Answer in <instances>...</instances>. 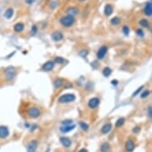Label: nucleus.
<instances>
[{"mask_svg":"<svg viewBox=\"0 0 152 152\" xmlns=\"http://www.w3.org/2000/svg\"><path fill=\"white\" fill-rule=\"evenodd\" d=\"M74 22H75V18L69 15L63 16L60 18V23L65 27H70L74 24Z\"/></svg>","mask_w":152,"mask_h":152,"instance_id":"1","label":"nucleus"},{"mask_svg":"<svg viewBox=\"0 0 152 152\" xmlns=\"http://www.w3.org/2000/svg\"><path fill=\"white\" fill-rule=\"evenodd\" d=\"M76 100V96L73 93H66L61 96L58 99V102L60 104H67L73 102Z\"/></svg>","mask_w":152,"mask_h":152,"instance_id":"2","label":"nucleus"},{"mask_svg":"<svg viewBox=\"0 0 152 152\" xmlns=\"http://www.w3.org/2000/svg\"><path fill=\"white\" fill-rule=\"evenodd\" d=\"M27 115L31 118H38L41 115V111L37 107H31L27 110Z\"/></svg>","mask_w":152,"mask_h":152,"instance_id":"3","label":"nucleus"},{"mask_svg":"<svg viewBox=\"0 0 152 152\" xmlns=\"http://www.w3.org/2000/svg\"><path fill=\"white\" fill-rule=\"evenodd\" d=\"M4 73H5V76L6 77V79L8 80H11L13 79L16 75V71L14 67H8L4 70Z\"/></svg>","mask_w":152,"mask_h":152,"instance_id":"4","label":"nucleus"},{"mask_svg":"<svg viewBox=\"0 0 152 152\" xmlns=\"http://www.w3.org/2000/svg\"><path fill=\"white\" fill-rule=\"evenodd\" d=\"M107 47L106 46H102L100 47V48L98 49L97 51V53H96V57L98 59H103L104 57H105V55L107 54Z\"/></svg>","mask_w":152,"mask_h":152,"instance_id":"5","label":"nucleus"},{"mask_svg":"<svg viewBox=\"0 0 152 152\" xmlns=\"http://www.w3.org/2000/svg\"><path fill=\"white\" fill-rule=\"evenodd\" d=\"M99 104H100V100L97 97H93L89 100L88 105H89V107L91 109H95L99 106Z\"/></svg>","mask_w":152,"mask_h":152,"instance_id":"6","label":"nucleus"},{"mask_svg":"<svg viewBox=\"0 0 152 152\" xmlns=\"http://www.w3.org/2000/svg\"><path fill=\"white\" fill-rule=\"evenodd\" d=\"M53 67H54V62L52 61H48L42 65V69L43 71H46V72H49V71L53 70Z\"/></svg>","mask_w":152,"mask_h":152,"instance_id":"7","label":"nucleus"},{"mask_svg":"<svg viewBox=\"0 0 152 152\" xmlns=\"http://www.w3.org/2000/svg\"><path fill=\"white\" fill-rule=\"evenodd\" d=\"M51 38L54 42H60L64 38V35H63V33L60 31H54L52 33Z\"/></svg>","mask_w":152,"mask_h":152,"instance_id":"8","label":"nucleus"},{"mask_svg":"<svg viewBox=\"0 0 152 152\" xmlns=\"http://www.w3.org/2000/svg\"><path fill=\"white\" fill-rule=\"evenodd\" d=\"M38 147V142L36 140H31L27 145V152H35Z\"/></svg>","mask_w":152,"mask_h":152,"instance_id":"9","label":"nucleus"},{"mask_svg":"<svg viewBox=\"0 0 152 152\" xmlns=\"http://www.w3.org/2000/svg\"><path fill=\"white\" fill-rule=\"evenodd\" d=\"M9 129L6 126H0V138H6L9 136Z\"/></svg>","mask_w":152,"mask_h":152,"instance_id":"10","label":"nucleus"},{"mask_svg":"<svg viewBox=\"0 0 152 152\" xmlns=\"http://www.w3.org/2000/svg\"><path fill=\"white\" fill-rule=\"evenodd\" d=\"M74 128H75V125L74 124L62 125V126L60 127V131L61 133H67V132H69L71 131H73Z\"/></svg>","mask_w":152,"mask_h":152,"instance_id":"11","label":"nucleus"},{"mask_svg":"<svg viewBox=\"0 0 152 152\" xmlns=\"http://www.w3.org/2000/svg\"><path fill=\"white\" fill-rule=\"evenodd\" d=\"M143 12L145 15L147 16H151L152 15V2H148L145 5V7L143 10Z\"/></svg>","mask_w":152,"mask_h":152,"instance_id":"12","label":"nucleus"},{"mask_svg":"<svg viewBox=\"0 0 152 152\" xmlns=\"http://www.w3.org/2000/svg\"><path fill=\"white\" fill-rule=\"evenodd\" d=\"M66 13L68 14L69 15H71V16H75L76 15L79 14V10L78 8L75 7V6H69V7L67 8L66 10Z\"/></svg>","mask_w":152,"mask_h":152,"instance_id":"13","label":"nucleus"},{"mask_svg":"<svg viewBox=\"0 0 152 152\" xmlns=\"http://www.w3.org/2000/svg\"><path fill=\"white\" fill-rule=\"evenodd\" d=\"M125 147H126V150L128 152H132L135 149V143L132 140H127L126 142V144H125Z\"/></svg>","mask_w":152,"mask_h":152,"instance_id":"14","label":"nucleus"},{"mask_svg":"<svg viewBox=\"0 0 152 152\" xmlns=\"http://www.w3.org/2000/svg\"><path fill=\"white\" fill-rule=\"evenodd\" d=\"M60 141L65 147H69L71 146V144H72V142H71V140L67 137L60 138Z\"/></svg>","mask_w":152,"mask_h":152,"instance_id":"15","label":"nucleus"},{"mask_svg":"<svg viewBox=\"0 0 152 152\" xmlns=\"http://www.w3.org/2000/svg\"><path fill=\"white\" fill-rule=\"evenodd\" d=\"M104 15H105L106 16H110L111 14H112V12H113V7H112V6H111V4H107L105 6V7H104Z\"/></svg>","mask_w":152,"mask_h":152,"instance_id":"16","label":"nucleus"},{"mask_svg":"<svg viewBox=\"0 0 152 152\" xmlns=\"http://www.w3.org/2000/svg\"><path fill=\"white\" fill-rule=\"evenodd\" d=\"M13 15H14V10L12 8H8L6 10V11L4 13V17L6 18V19H11Z\"/></svg>","mask_w":152,"mask_h":152,"instance_id":"17","label":"nucleus"},{"mask_svg":"<svg viewBox=\"0 0 152 152\" xmlns=\"http://www.w3.org/2000/svg\"><path fill=\"white\" fill-rule=\"evenodd\" d=\"M24 30V24L22 22H18L14 26V30L17 33L22 32Z\"/></svg>","mask_w":152,"mask_h":152,"instance_id":"18","label":"nucleus"},{"mask_svg":"<svg viewBox=\"0 0 152 152\" xmlns=\"http://www.w3.org/2000/svg\"><path fill=\"white\" fill-rule=\"evenodd\" d=\"M111 127H112V125H111L110 123L104 124V126H103V127H102V129H101V132H102L103 134H104V135L107 134L111 131Z\"/></svg>","mask_w":152,"mask_h":152,"instance_id":"19","label":"nucleus"},{"mask_svg":"<svg viewBox=\"0 0 152 152\" xmlns=\"http://www.w3.org/2000/svg\"><path fill=\"white\" fill-rule=\"evenodd\" d=\"M64 84V80L62 78H57L54 81H53V84H54V87L58 89V88L61 87Z\"/></svg>","mask_w":152,"mask_h":152,"instance_id":"20","label":"nucleus"},{"mask_svg":"<svg viewBox=\"0 0 152 152\" xmlns=\"http://www.w3.org/2000/svg\"><path fill=\"white\" fill-rule=\"evenodd\" d=\"M110 149V145L107 143H104L100 147V151L101 152H107Z\"/></svg>","mask_w":152,"mask_h":152,"instance_id":"21","label":"nucleus"},{"mask_svg":"<svg viewBox=\"0 0 152 152\" xmlns=\"http://www.w3.org/2000/svg\"><path fill=\"white\" fill-rule=\"evenodd\" d=\"M120 18H119V17H113L111 19V25H113V26H117V25H119L120 23Z\"/></svg>","mask_w":152,"mask_h":152,"instance_id":"22","label":"nucleus"},{"mask_svg":"<svg viewBox=\"0 0 152 152\" xmlns=\"http://www.w3.org/2000/svg\"><path fill=\"white\" fill-rule=\"evenodd\" d=\"M102 73H103V75L104 76L107 77V76H109L111 74V69L110 68H108V67H105V68L103 69Z\"/></svg>","mask_w":152,"mask_h":152,"instance_id":"23","label":"nucleus"},{"mask_svg":"<svg viewBox=\"0 0 152 152\" xmlns=\"http://www.w3.org/2000/svg\"><path fill=\"white\" fill-rule=\"evenodd\" d=\"M125 122V119L124 118H119V119L117 120L116 121V127H122L123 123Z\"/></svg>","mask_w":152,"mask_h":152,"instance_id":"24","label":"nucleus"},{"mask_svg":"<svg viewBox=\"0 0 152 152\" xmlns=\"http://www.w3.org/2000/svg\"><path fill=\"white\" fill-rule=\"evenodd\" d=\"M80 127L84 131H88L89 130V124L84 123V122H80Z\"/></svg>","mask_w":152,"mask_h":152,"instance_id":"25","label":"nucleus"},{"mask_svg":"<svg viewBox=\"0 0 152 152\" xmlns=\"http://www.w3.org/2000/svg\"><path fill=\"white\" fill-rule=\"evenodd\" d=\"M139 24L143 26V27H148L149 26V22L147 19H141L139 21Z\"/></svg>","mask_w":152,"mask_h":152,"instance_id":"26","label":"nucleus"},{"mask_svg":"<svg viewBox=\"0 0 152 152\" xmlns=\"http://www.w3.org/2000/svg\"><path fill=\"white\" fill-rule=\"evenodd\" d=\"M65 59L63 58V57H57L56 58L54 59V62L55 63H57V64H64L65 63Z\"/></svg>","mask_w":152,"mask_h":152,"instance_id":"27","label":"nucleus"},{"mask_svg":"<svg viewBox=\"0 0 152 152\" xmlns=\"http://www.w3.org/2000/svg\"><path fill=\"white\" fill-rule=\"evenodd\" d=\"M88 53H89V51H88L87 49H82L81 51L79 53V55L82 57H85L88 55Z\"/></svg>","mask_w":152,"mask_h":152,"instance_id":"28","label":"nucleus"},{"mask_svg":"<svg viewBox=\"0 0 152 152\" xmlns=\"http://www.w3.org/2000/svg\"><path fill=\"white\" fill-rule=\"evenodd\" d=\"M129 32H130V30L128 28V26H123V33H124L125 35H128L129 34Z\"/></svg>","mask_w":152,"mask_h":152,"instance_id":"29","label":"nucleus"},{"mask_svg":"<svg viewBox=\"0 0 152 152\" xmlns=\"http://www.w3.org/2000/svg\"><path fill=\"white\" fill-rule=\"evenodd\" d=\"M143 86H141V87H139V88H138V89L136 91V92H135L134 93H133V95H132V96L133 97H135V96H136L137 95H138V93H139L140 92H141V91L142 90H143Z\"/></svg>","mask_w":152,"mask_h":152,"instance_id":"30","label":"nucleus"},{"mask_svg":"<svg viewBox=\"0 0 152 152\" xmlns=\"http://www.w3.org/2000/svg\"><path fill=\"white\" fill-rule=\"evenodd\" d=\"M37 32H38V27H37V26L33 25L31 27V33H32V35L36 34Z\"/></svg>","mask_w":152,"mask_h":152,"instance_id":"31","label":"nucleus"},{"mask_svg":"<svg viewBox=\"0 0 152 152\" xmlns=\"http://www.w3.org/2000/svg\"><path fill=\"white\" fill-rule=\"evenodd\" d=\"M149 94H150V92L148 90H146V91H144V92H143L140 95V96H141V98H146V97H147L148 96H149Z\"/></svg>","mask_w":152,"mask_h":152,"instance_id":"32","label":"nucleus"},{"mask_svg":"<svg viewBox=\"0 0 152 152\" xmlns=\"http://www.w3.org/2000/svg\"><path fill=\"white\" fill-rule=\"evenodd\" d=\"M61 124L62 125H71L73 124V121L71 120H65L61 122Z\"/></svg>","mask_w":152,"mask_h":152,"instance_id":"33","label":"nucleus"},{"mask_svg":"<svg viewBox=\"0 0 152 152\" xmlns=\"http://www.w3.org/2000/svg\"><path fill=\"white\" fill-rule=\"evenodd\" d=\"M136 33L138 34V36L140 37V38H142V37L144 36V33H143V30H142V29H138L136 30Z\"/></svg>","mask_w":152,"mask_h":152,"instance_id":"34","label":"nucleus"},{"mask_svg":"<svg viewBox=\"0 0 152 152\" xmlns=\"http://www.w3.org/2000/svg\"><path fill=\"white\" fill-rule=\"evenodd\" d=\"M147 115L148 116L152 118V106H149V107H148L147 109Z\"/></svg>","mask_w":152,"mask_h":152,"instance_id":"35","label":"nucleus"},{"mask_svg":"<svg viewBox=\"0 0 152 152\" xmlns=\"http://www.w3.org/2000/svg\"><path fill=\"white\" fill-rule=\"evenodd\" d=\"M57 6V2L55 1H53V2H51V3H50V7H51L52 9L55 8Z\"/></svg>","mask_w":152,"mask_h":152,"instance_id":"36","label":"nucleus"},{"mask_svg":"<svg viewBox=\"0 0 152 152\" xmlns=\"http://www.w3.org/2000/svg\"><path fill=\"white\" fill-rule=\"evenodd\" d=\"M139 130H140V128L138 127H135L134 129H133V132H135V133H138V131H139Z\"/></svg>","mask_w":152,"mask_h":152,"instance_id":"37","label":"nucleus"},{"mask_svg":"<svg viewBox=\"0 0 152 152\" xmlns=\"http://www.w3.org/2000/svg\"><path fill=\"white\" fill-rule=\"evenodd\" d=\"M111 84H115V85H116V84H118V81H117L116 80H113L112 81H111Z\"/></svg>","mask_w":152,"mask_h":152,"instance_id":"38","label":"nucleus"},{"mask_svg":"<svg viewBox=\"0 0 152 152\" xmlns=\"http://www.w3.org/2000/svg\"><path fill=\"white\" fill-rule=\"evenodd\" d=\"M26 2L30 5V4H32V3H33V0H26Z\"/></svg>","mask_w":152,"mask_h":152,"instance_id":"39","label":"nucleus"},{"mask_svg":"<svg viewBox=\"0 0 152 152\" xmlns=\"http://www.w3.org/2000/svg\"><path fill=\"white\" fill-rule=\"evenodd\" d=\"M78 152H88V151L86 150V149H84H84H81V150H80Z\"/></svg>","mask_w":152,"mask_h":152,"instance_id":"40","label":"nucleus"},{"mask_svg":"<svg viewBox=\"0 0 152 152\" xmlns=\"http://www.w3.org/2000/svg\"><path fill=\"white\" fill-rule=\"evenodd\" d=\"M80 2H84V1H86V0H79Z\"/></svg>","mask_w":152,"mask_h":152,"instance_id":"41","label":"nucleus"},{"mask_svg":"<svg viewBox=\"0 0 152 152\" xmlns=\"http://www.w3.org/2000/svg\"><path fill=\"white\" fill-rule=\"evenodd\" d=\"M0 11H1V10H0Z\"/></svg>","mask_w":152,"mask_h":152,"instance_id":"42","label":"nucleus"},{"mask_svg":"<svg viewBox=\"0 0 152 152\" xmlns=\"http://www.w3.org/2000/svg\"><path fill=\"white\" fill-rule=\"evenodd\" d=\"M151 1H152V0H151Z\"/></svg>","mask_w":152,"mask_h":152,"instance_id":"43","label":"nucleus"}]
</instances>
